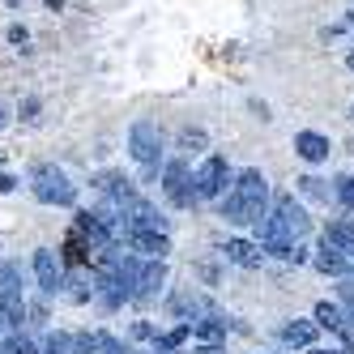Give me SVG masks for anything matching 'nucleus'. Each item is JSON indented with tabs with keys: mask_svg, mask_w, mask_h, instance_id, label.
<instances>
[{
	"mask_svg": "<svg viewBox=\"0 0 354 354\" xmlns=\"http://www.w3.org/2000/svg\"><path fill=\"white\" fill-rule=\"evenodd\" d=\"M350 21H354V9H350Z\"/></svg>",
	"mask_w": 354,
	"mask_h": 354,
	"instance_id": "obj_36",
	"label": "nucleus"
},
{
	"mask_svg": "<svg viewBox=\"0 0 354 354\" xmlns=\"http://www.w3.org/2000/svg\"><path fill=\"white\" fill-rule=\"evenodd\" d=\"M192 184H196V201H222L226 188L235 184V171L222 154H205V162L192 171Z\"/></svg>",
	"mask_w": 354,
	"mask_h": 354,
	"instance_id": "obj_5",
	"label": "nucleus"
},
{
	"mask_svg": "<svg viewBox=\"0 0 354 354\" xmlns=\"http://www.w3.org/2000/svg\"><path fill=\"white\" fill-rule=\"evenodd\" d=\"M0 354H39V346L26 333H9V337H0Z\"/></svg>",
	"mask_w": 354,
	"mask_h": 354,
	"instance_id": "obj_22",
	"label": "nucleus"
},
{
	"mask_svg": "<svg viewBox=\"0 0 354 354\" xmlns=\"http://www.w3.org/2000/svg\"><path fill=\"white\" fill-rule=\"evenodd\" d=\"M346 64H350V68H354V52H350V56H346Z\"/></svg>",
	"mask_w": 354,
	"mask_h": 354,
	"instance_id": "obj_35",
	"label": "nucleus"
},
{
	"mask_svg": "<svg viewBox=\"0 0 354 354\" xmlns=\"http://www.w3.org/2000/svg\"><path fill=\"white\" fill-rule=\"evenodd\" d=\"M0 295H21V265L0 261Z\"/></svg>",
	"mask_w": 354,
	"mask_h": 354,
	"instance_id": "obj_19",
	"label": "nucleus"
},
{
	"mask_svg": "<svg viewBox=\"0 0 354 354\" xmlns=\"http://www.w3.org/2000/svg\"><path fill=\"white\" fill-rule=\"evenodd\" d=\"M129 149H133V158L141 167L145 180H162V129L154 120H137L133 129H129Z\"/></svg>",
	"mask_w": 354,
	"mask_h": 354,
	"instance_id": "obj_3",
	"label": "nucleus"
},
{
	"mask_svg": "<svg viewBox=\"0 0 354 354\" xmlns=\"http://www.w3.org/2000/svg\"><path fill=\"white\" fill-rule=\"evenodd\" d=\"M192 354H222V342H201Z\"/></svg>",
	"mask_w": 354,
	"mask_h": 354,
	"instance_id": "obj_28",
	"label": "nucleus"
},
{
	"mask_svg": "<svg viewBox=\"0 0 354 354\" xmlns=\"http://www.w3.org/2000/svg\"><path fill=\"white\" fill-rule=\"evenodd\" d=\"M21 111H26L21 120H35V111H39V98H26V107H21Z\"/></svg>",
	"mask_w": 354,
	"mask_h": 354,
	"instance_id": "obj_29",
	"label": "nucleus"
},
{
	"mask_svg": "<svg viewBox=\"0 0 354 354\" xmlns=\"http://www.w3.org/2000/svg\"><path fill=\"white\" fill-rule=\"evenodd\" d=\"M98 354H129V350H124V342H120V337H111V333H107V342H103V350H98Z\"/></svg>",
	"mask_w": 354,
	"mask_h": 354,
	"instance_id": "obj_27",
	"label": "nucleus"
},
{
	"mask_svg": "<svg viewBox=\"0 0 354 354\" xmlns=\"http://www.w3.org/2000/svg\"><path fill=\"white\" fill-rule=\"evenodd\" d=\"M312 354H346V350H316V346H312Z\"/></svg>",
	"mask_w": 354,
	"mask_h": 354,
	"instance_id": "obj_33",
	"label": "nucleus"
},
{
	"mask_svg": "<svg viewBox=\"0 0 354 354\" xmlns=\"http://www.w3.org/2000/svg\"><path fill=\"white\" fill-rule=\"evenodd\" d=\"M149 354H175L171 346H162V342H154V350H149Z\"/></svg>",
	"mask_w": 354,
	"mask_h": 354,
	"instance_id": "obj_31",
	"label": "nucleus"
},
{
	"mask_svg": "<svg viewBox=\"0 0 354 354\" xmlns=\"http://www.w3.org/2000/svg\"><path fill=\"white\" fill-rule=\"evenodd\" d=\"M0 192H13V180H9V175H0Z\"/></svg>",
	"mask_w": 354,
	"mask_h": 354,
	"instance_id": "obj_32",
	"label": "nucleus"
},
{
	"mask_svg": "<svg viewBox=\"0 0 354 354\" xmlns=\"http://www.w3.org/2000/svg\"><path fill=\"white\" fill-rule=\"evenodd\" d=\"M299 188L308 192V196H320V201H328V188L316 180V175H303V180H299Z\"/></svg>",
	"mask_w": 354,
	"mask_h": 354,
	"instance_id": "obj_25",
	"label": "nucleus"
},
{
	"mask_svg": "<svg viewBox=\"0 0 354 354\" xmlns=\"http://www.w3.org/2000/svg\"><path fill=\"white\" fill-rule=\"evenodd\" d=\"M9 39L13 43H26V26H9Z\"/></svg>",
	"mask_w": 354,
	"mask_h": 354,
	"instance_id": "obj_30",
	"label": "nucleus"
},
{
	"mask_svg": "<svg viewBox=\"0 0 354 354\" xmlns=\"http://www.w3.org/2000/svg\"><path fill=\"white\" fill-rule=\"evenodd\" d=\"M308 231H312L308 209H303L290 192H277V196H273L269 218L257 226V239H261V248L269 252V257H277V261H286V265H290L295 248L308 239Z\"/></svg>",
	"mask_w": 354,
	"mask_h": 354,
	"instance_id": "obj_1",
	"label": "nucleus"
},
{
	"mask_svg": "<svg viewBox=\"0 0 354 354\" xmlns=\"http://www.w3.org/2000/svg\"><path fill=\"white\" fill-rule=\"evenodd\" d=\"M312 265H316L320 273H333V277H350V273H354V261L346 257V252H337L333 243H320V252L312 257Z\"/></svg>",
	"mask_w": 354,
	"mask_h": 354,
	"instance_id": "obj_12",
	"label": "nucleus"
},
{
	"mask_svg": "<svg viewBox=\"0 0 354 354\" xmlns=\"http://www.w3.org/2000/svg\"><path fill=\"white\" fill-rule=\"evenodd\" d=\"M26 316H30V303L21 295H0V324H5L9 333H21Z\"/></svg>",
	"mask_w": 354,
	"mask_h": 354,
	"instance_id": "obj_14",
	"label": "nucleus"
},
{
	"mask_svg": "<svg viewBox=\"0 0 354 354\" xmlns=\"http://www.w3.org/2000/svg\"><path fill=\"white\" fill-rule=\"evenodd\" d=\"M0 129H5V107H0Z\"/></svg>",
	"mask_w": 354,
	"mask_h": 354,
	"instance_id": "obj_34",
	"label": "nucleus"
},
{
	"mask_svg": "<svg viewBox=\"0 0 354 354\" xmlns=\"http://www.w3.org/2000/svg\"><path fill=\"white\" fill-rule=\"evenodd\" d=\"M167 312L180 320V324H196L201 316H209L214 308H209V299H201V295H192V290H175V295L167 299Z\"/></svg>",
	"mask_w": 354,
	"mask_h": 354,
	"instance_id": "obj_9",
	"label": "nucleus"
},
{
	"mask_svg": "<svg viewBox=\"0 0 354 354\" xmlns=\"http://www.w3.org/2000/svg\"><path fill=\"white\" fill-rule=\"evenodd\" d=\"M133 337H141V342H158V333H154V328H149L145 320H141V324H133Z\"/></svg>",
	"mask_w": 354,
	"mask_h": 354,
	"instance_id": "obj_26",
	"label": "nucleus"
},
{
	"mask_svg": "<svg viewBox=\"0 0 354 354\" xmlns=\"http://www.w3.org/2000/svg\"><path fill=\"white\" fill-rule=\"evenodd\" d=\"M103 342H107V333H73V354H98L103 350Z\"/></svg>",
	"mask_w": 354,
	"mask_h": 354,
	"instance_id": "obj_21",
	"label": "nucleus"
},
{
	"mask_svg": "<svg viewBox=\"0 0 354 354\" xmlns=\"http://www.w3.org/2000/svg\"><path fill=\"white\" fill-rule=\"evenodd\" d=\"M316 328H320L316 320H299V316H295V320H286L282 328H277V337H282L286 346H303V350H312V342H316Z\"/></svg>",
	"mask_w": 354,
	"mask_h": 354,
	"instance_id": "obj_15",
	"label": "nucleus"
},
{
	"mask_svg": "<svg viewBox=\"0 0 354 354\" xmlns=\"http://www.w3.org/2000/svg\"><path fill=\"white\" fill-rule=\"evenodd\" d=\"M273 209V196H269V180L257 171V167H248L235 175V184L226 188V196L218 201V214L226 222H235V226H261Z\"/></svg>",
	"mask_w": 354,
	"mask_h": 354,
	"instance_id": "obj_2",
	"label": "nucleus"
},
{
	"mask_svg": "<svg viewBox=\"0 0 354 354\" xmlns=\"http://www.w3.org/2000/svg\"><path fill=\"white\" fill-rule=\"evenodd\" d=\"M30 192L43 205H77V184H73L56 162H39L30 171Z\"/></svg>",
	"mask_w": 354,
	"mask_h": 354,
	"instance_id": "obj_4",
	"label": "nucleus"
},
{
	"mask_svg": "<svg viewBox=\"0 0 354 354\" xmlns=\"http://www.w3.org/2000/svg\"><path fill=\"white\" fill-rule=\"evenodd\" d=\"M162 192H167V201L175 209H188V205H196V184H192V171H188V158L180 154V158H171L167 167H162Z\"/></svg>",
	"mask_w": 354,
	"mask_h": 354,
	"instance_id": "obj_6",
	"label": "nucleus"
},
{
	"mask_svg": "<svg viewBox=\"0 0 354 354\" xmlns=\"http://www.w3.org/2000/svg\"><path fill=\"white\" fill-rule=\"evenodd\" d=\"M192 333H196L201 342H226V316H222V312L201 316V320L192 324Z\"/></svg>",
	"mask_w": 354,
	"mask_h": 354,
	"instance_id": "obj_18",
	"label": "nucleus"
},
{
	"mask_svg": "<svg viewBox=\"0 0 354 354\" xmlns=\"http://www.w3.org/2000/svg\"><path fill=\"white\" fill-rule=\"evenodd\" d=\"M129 252H137L141 261H167L171 239H167L162 231H133V235H129Z\"/></svg>",
	"mask_w": 354,
	"mask_h": 354,
	"instance_id": "obj_11",
	"label": "nucleus"
},
{
	"mask_svg": "<svg viewBox=\"0 0 354 354\" xmlns=\"http://www.w3.org/2000/svg\"><path fill=\"white\" fill-rule=\"evenodd\" d=\"M316 324H320V328H328V333H337V337H342L346 328L354 324V316H350V312L342 308V303H328V299H324V303H316Z\"/></svg>",
	"mask_w": 354,
	"mask_h": 354,
	"instance_id": "obj_13",
	"label": "nucleus"
},
{
	"mask_svg": "<svg viewBox=\"0 0 354 354\" xmlns=\"http://www.w3.org/2000/svg\"><path fill=\"white\" fill-rule=\"evenodd\" d=\"M205 145H209L205 129H184L180 133V154H196V149H205Z\"/></svg>",
	"mask_w": 354,
	"mask_h": 354,
	"instance_id": "obj_24",
	"label": "nucleus"
},
{
	"mask_svg": "<svg viewBox=\"0 0 354 354\" xmlns=\"http://www.w3.org/2000/svg\"><path fill=\"white\" fill-rule=\"evenodd\" d=\"M222 257L231 261V265H239V269H261L269 252L261 248V239H226L222 243Z\"/></svg>",
	"mask_w": 354,
	"mask_h": 354,
	"instance_id": "obj_10",
	"label": "nucleus"
},
{
	"mask_svg": "<svg viewBox=\"0 0 354 354\" xmlns=\"http://www.w3.org/2000/svg\"><path fill=\"white\" fill-rule=\"evenodd\" d=\"M295 154L303 162H324L328 158V137H320V133H295Z\"/></svg>",
	"mask_w": 354,
	"mask_h": 354,
	"instance_id": "obj_17",
	"label": "nucleus"
},
{
	"mask_svg": "<svg viewBox=\"0 0 354 354\" xmlns=\"http://www.w3.org/2000/svg\"><path fill=\"white\" fill-rule=\"evenodd\" d=\"M39 354H73V333H47V342L39 346Z\"/></svg>",
	"mask_w": 354,
	"mask_h": 354,
	"instance_id": "obj_23",
	"label": "nucleus"
},
{
	"mask_svg": "<svg viewBox=\"0 0 354 354\" xmlns=\"http://www.w3.org/2000/svg\"><path fill=\"white\" fill-rule=\"evenodd\" d=\"M324 243H333L337 252H346V257L354 261V218H333L324 226Z\"/></svg>",
	"mask_w": 354,
	"mask_h": 354,
	"instance_id": "obj_16",
	"label": "nucleus"
},
{
	"mask_svg": "<svg viewBox=\"0 0 354 354\" xmlns=\"http://www.w3.org/2000/svg\"><path fill=\"white\" fill-rule=\"evenodd\" d=\"M333 196H337V205L354 218V175H337V180H333Z\"/></svg>",
	"mask_w": 354,
	"mask_h": 354,
	"instance_id": "obj_20",
	"label": "nucleus"
},
{
	"mask_svg": "<svg viewBox=\"0 0 354 354\" xmlns=\"http://www.w3.org/2000/svg\"><path fill=\"white\" fill-rule=\"evenodd\" d=\"M167 286V261H145L141 273H137V290H133V303H154Z\"/></svg>",
	"mask_w": 354,
	"mask_h": 354,
	"instance_id": "obj_8",
	"label": "nucleus"
},
{
	"mask_svg": "<svg viewBox=\"0 0 354 354\" xmlns=\"http://www.w3.org/2000/svg\"><path fill=\"white\" fill-rule=\"evenodd\" d=\"M30 269H35V282H39L43 295H60L64 290V265H60V257H56L52 248H39Z\"/></svg>",
	"mask_w": 354,
	"mask_h": 354,
	"instance_id": "obj_7",
	"label": "nucleus"
}]
</instances>
